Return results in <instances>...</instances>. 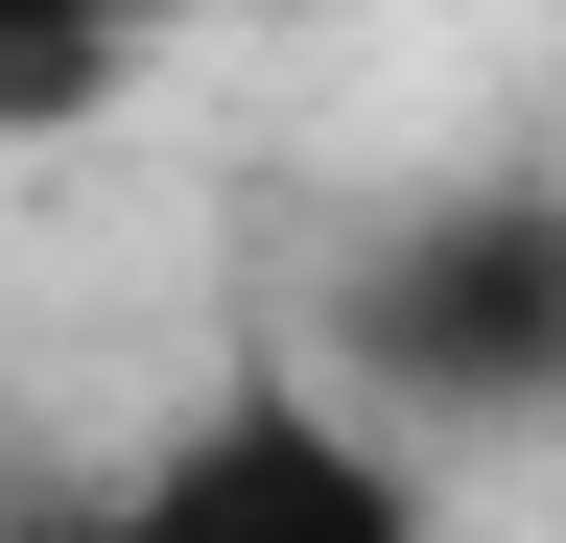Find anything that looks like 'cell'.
<instances>
[{
    "label": "cell",
    "mask_w": 566,
    "mask_h": 543,
    "mask_svg": "<svg viewBox=\"0 0 566 543\" xmlns=\"http://www.w3.org/2000/svg\"><path fill=\"white\" fill-rule=\"evenodd\" d=\"M354 378L401 401V426H543L566 401V189L543 166H472L424 189V213H378V260H354Z\"/></svg>",
    "instance_id": "2"
},
{
    "label": "cell",
    "mask_w": 566,
    "mask_h": 543,
    "mask_svg": "<svg viewBox=\"0 0 566 543\" xmlns=\"http://www.w3.org/2000/svg\"><path fill=\"white\" fill-rule=\"evenodd\" d=\"M142 48L118 24H48V0H0V143H71V118H118Z\"/></svg>",
    "instance_id": "3"
},
{
    "label": "cell",
    "mask_w": 566,
    "mask_h": 543,
    "mask_svg": "<svg viewBox=\"0 0 566 543\" xmlns=\"http://www.w3.org/2000/svg\"><path fill=\"white\" fill-rule=\"evenodd\" d=\"M48 24H118V48H166V24H212V0H48Z\"/></svg>",
    "instance_id": "4"
},
{
    "label": "cell",
    "mask_w": 566,
    "mask_h": 543,
    "mask_svg": "<svg viewBox=\"0 0 566 543\" xmlns=\"http://www.w3.org/2000/svg\"><path fill=\"white\" fill-rule=\"evenodd\" d=\"M0 543H449V497L401 472V426H378L354 378L237 355L118 497H48V520H0Z\"/></svg>",
    "instance_id": "1"
}]
</instances>
